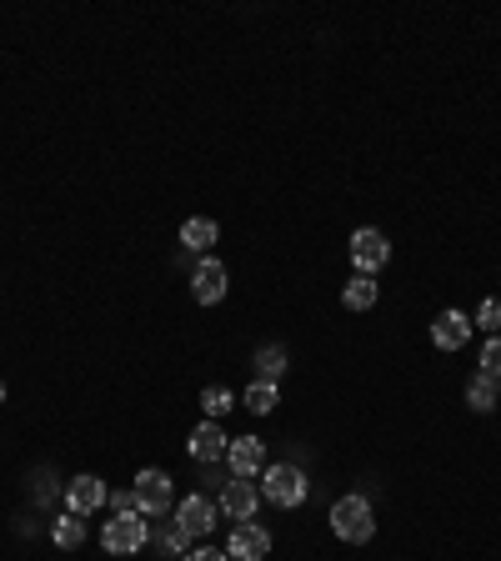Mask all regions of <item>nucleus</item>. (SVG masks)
Here are the masks:
<instances>
[{"mask_svg":"<svg viewBox=\"0 0 501 561\" xmlns=\"http://www.w3.org/2000/svg\"><path fill=\"white\" fill-rule=\"evenodd\" d=\"M226 446H231V436H226L216 421H201V426L191 431V456H196L201 466H206V461H221Z\"/></svg>","mask_w":501,"mask_h":561,"instance_id":"nucleus-13","label":"nucleus"},{"mask_svg":"<svg viewBox=\"0 0 501 561\" xmlns=\"http://www.w3.org/2000/svg\"><path fill=\"white\" fill-rule=\"evenodd\" d=\"M466 401L476 406V411H496V401H501V391H496V376H476L471 386H466Z\"/></svg>","mask_w":501,"mask_h":561,"instance_id":"nucleus-17","label":"nucleus"},{"mask_svg":"<svg viewBox=\"0 0 501 561\" xmlns=\"http://www.w3.org/2000/svg\"><path fill=\"white\" fill-rule=\"evenodd\" d=\"M351 261H356L361 276H376V271L391 261V241H386L376 226H361V231L351 236Z\"/></svg>","mask_w":501,"mask_h":561,"instance_id":"nucleus-5","label":"nucleus"},{"mask_svg":"<svg viewBox=\"0 0 501 561\" xmlns=\"http://www.w3.org/2000/svg\"><path fill=\"white\" fill-rule=\"evenodd\" d=\"M331 531H336L341 541H351V546L371 541V531H376L371 501H366V496H341V501L331 506Z\"/></svg>","mask_w":501,"mask_h":561,"instance_id":"nucleus-1","label":"nucleus"},{"mask_svg":"<svg viewBox=\"0 0 501 561\" xmlns=\"http://www.w3.org/2000/svg\"><path fill=\"white\" fill-rule=\"evenodd\" d=\"M186 546H191V531H186V526H171V531H166V551H171V556H186Z\"/></svg>","mask_w":501,"mask_h":561,"instance_id":"nucleus-23","label":"nucleus"},{"mask_svg":"<svg viewBox=\"0 0 501 561\" xmlns=\"http://www.w3.org/2000/svg\"><path fill=\"white\" fill-rule=\"evenodd\" d=\"M101 546H106L111 556L141 551V546H146V521H141V511H116V516L101 526Z\"/></svg>","mask_w":501,"mask_h":561,"instance_id":"nucleus-2","label":"nucleus"},{"mask_svg":"<svg viewBox=\"0 0 501 561\" xmlns=\"http://www.w3.org/2000/svg\"><path fill=\"white\" fill-rule=\"evenodd\" d=\"M106 486H101V476H76L71 486H66V501H71V511L76 516H91V511H101L106 506Z\"/></svg>","mask_w":501,"mask_h":561,"instance_id":"nucleus-10","label":"nucleus"},{"mask_svg":"<svg viewBox=\"0 0 501 561\" xmlns=\"http://www.w3.org/2000/svg\"><path fill=\"white\" fill-rule=\"evenodd\" d=\"M131 491H136V506H141L146 516H166V511H171V501H176L171 476H166V471H156V466H146V471L131 481Z\"/></svg>","mask_w":501,"mask_h":561,"instance_id":"nucleus-4","label":"nucleus"},{"mask_svg":"<svg viewBox=\"0 0 501 561\" xmlns=\"http://www.w3.org/2000/svg\"><path fill=\"white\" fill-rule=\"evenodd\" d=\"M256 506H261V491H256L251 481H231V486L221 491V511H226L231 521H256Z\"/></svg>","mask_w":501,"mask_h":561,"instance_id":"nucleus-11","label":"nucleus"},{"mask_svg":"<svg viewBox=\"0 0 501 561\" xmlns=\"http://www.w3.org/2000/svg\"><path fill=\"white\" fill-rule=\"evenodd\" d=\"M466 336H471V321H466L461 311H441V316L431 321V341H436L441 351H461Z\"/></svg>","mask_w":501,"mask_h":561,"instance_id":"nucleus-12","label":"nucleus"},{"mask_svg":"<svg viewBox=\"0 0 501 561\" xmlns=\"http://www.w3.org/2000/svg\"><path fill=\"white\" fill-rule=\"evenodd\" d=\"M226 461H231L236 481H251V476H261V471H266V441L241 436V441H231V446H226Z\"/></svg>","mask_w":501,"mask_h":561,"instance_id":"nucleus-6","label":"nucleus"},{"mask_svg":"<svg viewBox=\"0 0 501 561\" xmlns=\"http://www.w3.org/2000/svg\"><path fill=\"white\" fill-rule=\"evenodd\" d=\"M256 371H261V381H276V376L286 371V351H281V346H266V351L256 356Z\"/></svg>","mask_w":501,"mask_h":561,"instance_id":"nucleus-19","label":"nucleus"},{"mask_svg":"<svg viewBox=\"0 0 501 561\" xmlns=\"http://www.w3.org/2000/svg\"><path fill=\"white\" fill-rule=\"evenodd\" d=\"M191 291H196V301H201V306H216V301H226V266H221L216 256H206V261L196 266V281H191Z\"/></svg>","mask_w":501,"mask_h":561,"instance_id":"nucleus-7","label":"nucleus"},{"mask_svg":"<svg viewBox=\"0 0 501 561\" xmlns=\"http://www.w3.org/2000/svg\"><path fill=\"white\" fill-rule=\"evenodd\" d=\"M481 371L501 381V336H491V341H486V351H481Z\"/></svg>","mask_w":501,"mask_h":561,"instance_id":"nucleus-22","label":"nucleus"},{"mask_svg":"<svg viewBox=\"0 0 501 561\" xmlns=\"http://www.w3.org/2000/svg\"><path fill=\"white\" fill-rule=\"evenodd\" d=\"M81 521H86V516H76V511H66V516H61V521L51 526V541H56L61 551H71V546H81V541H86V526H81Z\"/></svg>","mask_w":501,"mask_h":561,"instance_id":"nucleus-16","label":"nucleus"},{"mask_svg":"<svg viewBox=\"0 0 501 561\" xmlns=\"http://www.w3.org/2000/svg\"><path fill=\"white\" fill-rule=\"evenodd\" d=\"M261 496L276 501V506H301L306 501V471L301 466H266V481H261Z\"/></svg>","mask_w":501,"mask_h":561,"instance_id":"nucleus-3","label":"nucleus"},{"mask_svg":"<svg viewBox=\"0 0 501 561\" xmlns=\"http://www.w3.org/2000/svg\"><path fill=\"white\" fill-rule=\"evenodd\" d=\"M246 406H251L256 416L276 411V381H251V391H246Z\"/></svg>","mask_w":501,"mask_h":561,"instance_id":"nucleus-18","label":"nucleus"},{"mask_svg":"<svg viewBox=\"0 0 501 561\" xmlns=\"http://www.w3.org/2000/svg\"><path fill=\"white\" fill-rule=\"evenodd\" d=\"M106 501H111V511H141L136 506V491H111Z\"/></svg>","mask_w":501,"mask_h":561,"instance_id":"nucleus-24","label":"nucleus"},{"mask_svg":"<svg viewBox=\"0 0 501 561\" xmlns=\"http://www.w3.org/2000/svg\"><path fill=\"white\" fill-rule=\"evenodd\" d=\"M376 296H381L376 276H361V271H356V276L346 281V296H341V301H346L351 311H371V306H376Z\"/></svg>","mask_w":501,"mask_h":561,"instance_id":"nucleus-14","label":"nucleus"},{"mask_svg":"<svg viewBox=\"0 0 501 561\" xmlns=\"http://www.w3.org/2000/svg\"><path fill=\"white\" fill-rule=\"evenodd\" d=\"M176 526H186L191 536H206L216 526V501L211 496H186L176 501Z\"/></svg>","mask_w":501,"mask_h":561,"instance_id":"nucleus-8","label":"nucleus"},{"mask_svg":"<svg viewBox=\"0 0 501 561\" xmlns=\"http://www.w3.org/2000/svg\"><path fill=\"white\" fill-rule=\"evenodd\" d=\"M476 326H481L486 336H496V331H501V301H491V296H486V301H481V311H476Z\"/></svg>","mask_w":501,"mask_h":561,"instance_id":"nucleus-21","label":"nucleus"},{"mask_svg":"<svg viewBox=\"0 0 501 561\" xmlns=\"http://www.w3.org/2000/svg\"><path fill=\"white\" fill-rule=\"evenodd\" d=\"M216 236H221V231H216V221H206V216H191V221L181 226V241H186L191 251H211Z\"/></svg>","mask_w":501,"mask_h":561,"instance_id":"nucleus-15","label":"nucleus"},{"mask_svg":"<svg viewBox=\"0 0 501 561\" xmlns=\"http://www.w3.org/2000/svg\"><path fill=\"white\" fill-rule=\"evenodd\" d=\"M186 561H226V556H221V551H216V546H206V551H191V556H186Z\"/></svg>","mask_w":501,"mask_h":561,"instance_id":"nucleus-25","label":"nucleus"},{"mask_svg":"<svg viewBox=\"0 0 501 561\" xmlns=\"http://www.w3.org/2000/svg\"><path fill=\"white\" fill-rule=\"evenodd\" d=\"M201 406H206V416H226V411L236 406V396H231L226 386H206V391H201Z\"/></svg>","mask_w":501,"mask_h":561,"instance_id":"nucleus-20","label":"nucleus"},{"mask_svg":"<svg viewBox=\"0 0 501 561\" xmlns=\"http://www.w3.org/2000/svg\"><path fill=\"white\" fill-rule=\"evenodd\" d=\"M266 551H271V531H266V526L241 521V526L231 531V556H236V561H261Z\"/></svg>","mask_w":501,"mask_h":561,"instance_id":"nucleus-9","label":"nucleus"}]
</instances>
